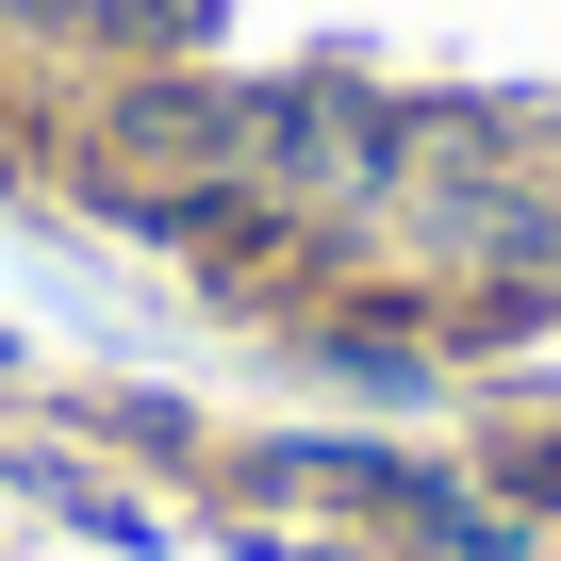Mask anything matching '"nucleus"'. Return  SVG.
Returning a JSON list of instances; mask_svg holds the SVG:
<instances>
[{
	"mask_svg": "<svg viewBox=\"0 0 561 561\" xmlns=\"http://www.w3.org/2000/svg\"><path fill=\"white\" fill-rule=\"evenodd\" d=\"M479 248H495V280H512V298H561V215L495 198V215H479Z\"/></svg>",
	"mask_w": 561,
	"mask_h": 561,
	"instance_id": "1",
	"label": "nucleus"
},
{
	"mask_svg": "<svg viewBox=\"0 0 561 561\" xmlns=\"http://www.w3.org/2000/svg\"><path fill=\"white\" fill-rule=\"evenodd\" d=\"M18 18H67V0H18Z\"/></svg>",
	"mask_w": 561,
	"mask_h": 561,
	"instance_id": "2",
	"label": "nucleus"
}]
</instances>
